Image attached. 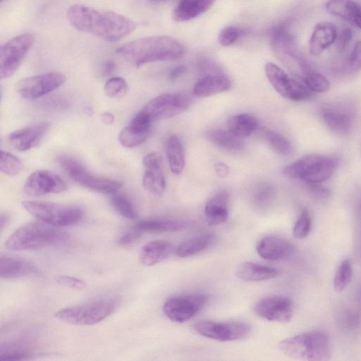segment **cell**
<instances>
[{
  "label": "cell",
  "instance_id": "cell-17",
  "mask_svg": "<svg viewBox=\"0 0 361 361\" xmlns=\"http://www.w3.org/2000/svg\"><path fill=\"white\" fill-rule=\"evenodd\" d=\"M66 182L57 174L48 170H37L26 179L23 190L29 196L39 197L60 193L66 190Z\"/></svg>",
  "mask_w": 361,
  "mask_h": 361
},
{
  "label": "cell",
  "instance_id": "cell-42",
  "mask_svg": "<svg viewBox=\"0 0 361 361\" xmlns=\"http://www.w3.org/2000/svg\"><path fill=\"white\" fill-rule=\"evenodd\" d=\"M311 217L309 212L304 209L293 227V235L298 239H303L308 235L311 230Z\"/></svg>",
  "mask_w": 361,
  "mask_h": 361
},
{
  "label": "cell",
  "instance_id": "cell-27",
  "mask_svg": "<svg viewBox=\"0 0 361 361\" xmlns=\"http://www.w3.org/2000/svg\"><path fill=\"white\" fill-rule=\"evenodd\" d=\"M276 268L258 263L246 262L238 266L235 275L245 281H260L273 279L279 275Z\"/></svg>",
  "mask_w": 361,
  "mask_h": 361
},
{
  "label": "cell",
  "instance_id": "cell-50",
  "mask_svg": "<svg viewBox=\"0 0 361 361\" xmlns=\"http://www.w3.org/2000/svg\"><path fill=\"white\" fill-rule=\"evenodd\" d=\"M319 183L308 184L310 193L316 198L326 199L330 195L329 189L318 185Z\"/></svg>",
  "mask_w": 361,
  "mask_h": 361
},
{
  "label": "cell",
  "instance_id": "cell-30",
  "mask_svg": "<svg viewBox=\"0 0 361 361\" xmlns=\"http://www.w3.org/2000/svg\"><path fill=\"white\" fill-rule=\"evenodd\" d=\"M214 235L212 233H204L183 240L176 249L178 257L193 256L207 249L213 242Z\"/></svg>",
  "mask_w": 361,
  "mask_h": 361
},
{
  "label": "cell",
  "instance_id": "cell-54",
  "mask_svg": "<svg viewBox=\"0 0 361 361\" xmlns=\"http://www.w3.org/2000/svg\"><path fill=\"white\" fill-rule=\"evenodd\" d=\"M9 221V216L6 214H1L0 216V226L1 230H3V228L6 226L8 221Z\"/></svg>",
  "mask_w": 361,
  "mask_h": 361
},
{
  "label": "cell",
  "instance_id": "cell-52",
  "mask_svg": "<svg viewBox=\"0 0 361 361\" xmlns=\"http://www.w3.org/2000/svg\"><path fill=\"white\" fill-rule=\"evenodd\" d=\"M215 172L220 178H225L229 173L228 166L222 162H218L214 166Z\"/></svg>",
  "mask_w": 361,
  "mask_h": 361
},
{
  "label": "cell",
  "instance_id": "cell-15",
  "mask_svg": "<svg viewBox=\"0 0 361 361\" xmlns=\"http://www.w3.org/2000/svg\"><path fill=\"white\" fill-rule=\"evenodd\" d=\"M320 116L332 133L338 135H345L350 133L353 127L355 110L349 104H326L321 107Z\"/></svg>",
  "mask_w": 361,
  "mask_h": 361
},
{
  "label": "cell",
  "instance_id": "cell-16",
  "mask_svg": "<svg viewBox=\"0 0 361 361\" xmlns=\"http://www.w3.org/2000/svg\"><path fill=\"white\" fill-rule=\"evenodd\" d=\"M255 313L260 317L271 322H288L293 314L291 300L286 296L274 295L258 300L254 307Z\"/></svg>",
  "mask_w": 361,
  "mask_h": 361
},
{
  "label": "cell",
  "instance_id": "cell-46",
  "mask_svg": "<svg viewBox=\"0 0 361 361\" xmlns=\"http://www.w3.org/2000/svg\"><path fill=\"white\" fill-rule=\"evenodd\" d=\"M57 283L63 286L81 290L86 288V283L78 278L70 276H60L56 279Z\"/></svg>",
  "mask_w": 361,
  "mask_h": 361
},
{
  "label": "cell",
  "instance_id": "cell-23",
  "mask_svg": "<svg viewBox=\"0 0 361 361\" xmlns=\"http://www.w3.org/2000/svg\"><path fill=\"white\" fill-rule=\"evenodd\" d=\"M337 30L330 22L316 25L309 41V51L312 56H319L336 42Z\"/></svg>",
  "mask_w": 361,
  "mask_h": 361
},
{
  "label": "cell",
  "instance_id": "cell-12",
  "mask_svg": "<svg viewBox=\"0 0 361 361\" xmlns=\"http://www.w3.org/2000/svg\"><path fill=\"white\" fill-rule=\"evenodd\" d=\"M208 297L202 293L180 295L168 298L163 312L171 321L183 323L194 317L205 306Z\"/></svg>",
  "mask_w": 361,
  "mask_h": 361
},
{
  "label": "cell",
  "instance_id": "cell-22",
  "mask_svg": "<svg viewBox=\"0 0 361 361\" xmlns=\"http://www.w3.org/2000/svg\"><path fill=\"white\" fill-rule=\"evenodd\" d=\"M326 10L361 30V5L355 0H328Z\"/></svg>",
  "mask_w": 361,
  "mask_h": 361
},
{
  "label": "cell",
  "instance_id": "cell-14",
  "mask_svg": "<svg viewBox=\"0 0 361 361\" xmlns=\"http://www.w3.org/2000/svg\"><path fill=\"white\" fill-rule=\"evenodd\" d=\"M66 80V76L61 73L49 72L20 80L16 85V90L22 97L35 99L55 90Z\"/></svg>",
  "mask_w": 361,
  "mask_h": 361
},
{
  "label": "cell",
  "instance_id": "cell-29",
  "mask_svg": "<svg viewBox=\"0 0 361 361\" xmlns=\"http://www.w3.org/2000/svg\"><path fill=\"white\" fill-rule=\"evenodd\" d=\"M208 139L218 148L230 152H239L244 149L242 138L231 133L228 129H212L207 133Z\"/></svg>",
  "mask_w": 361,
  "mask_h": 361
},
{
  "label": "cell",
  "instance_id": "cell-56",
  "mask_svg": "<svg viewBox=\"0 0 361 361\" xmlns=\"http://www.w3.org/2000/svg\"><path fill=\"white\" fill-rule=\"evenodd\" d=\"M156 1H164V0H156Z\"/></svg>",
  "mask_w": 361,
  "mask_h": 361
},
{
  "label": "cell",
  "instance_id": "cell-3",
  "mask_svg": "<svg viewBox=\"0 0 361 361\" xmlns=\"http://www.w3.org/2000/svg\"><path fill=\"white\" fill-rule=\"evenodd\" d=\"M68 240V234L58 227L32 221L14 231L5 242V247L12 251L31 250L60 245Z\"/></svg>",
  "mask_w": 361,
  "mask_h": 361
},
{
  "label": "cell",
  "instance_id": "cell-1",
  "mask_svg": "<svg viewBox=\"0 0 361 361\" xmlns=\"http://www.w3.org/2000/svg\"><path fill=\"white\" fill-rule=\"evenodd\" d=\"M70 23L77 30L109 42H116L132 32L134 21L114 11H98L82 4H73L66 11Z\"/></svg>",
  "mask_w": 361,
  "mask_h": 361
},
{
  "label": "cell",
  "instance_id": "cell-35",
  "mask_svg": "<svg viewBox=\"0 0 361 361\" xmlns=\"http://www.w3.org/2000/svg\"><path fill=\"white\" fill-rule=\"evenodd\" d=\"M111 204L122 216L128 219L137 218V213L132 202L126 196L118 193V192L111 195Z\"/></svg>",
  "mask_w": 361,
  "mask_h": 361
},
{
  "label": "cell",
  "instance_id": "cell-55",
  "mask_svg": "<svg viewBox=\"0 0 361 361\" xmlns=\"http://www.w3.org/2000/svg\"><path fill=\"white\" fill-rule=\"evenodd\" d=\"M114 69V64L113 63H107L105 68V72L107 73L110 71H111Z\"/></svg>",
  "mask_w": 361,
  "mask_h": 361
},
{
  "label": "cell",
  "instance_id": "cell-39",
  "mask_svg": "<svg viewBox=\"0 0 361 361\" xmlns=\"http://www.w3.org/2000/svg\"><path fill=\"white\" fill-rule=\"evenodd\" d=\"M303 83L313 93H323L330 87L327 78L315 69L307 76Z\"/></svg>",
  "mask_w": 361,
  "mask_h": 361
},
{
  "label": "cell",
  "instance_id": "cell-44",
  "mask_svg": "<svg viewBox=\"0 0 361 361\" xmlns=\"http://www.w3.org/2000/svg\"><path fill=\"white\" fill-rule=\"evenodd\" d=\"M242 34L243 30L236 26L225 27L219 35V42L224 47H228L233 44Z\"/></svg>",
  "mask_w": 361,
  "mask_h": 361
},
{
  "label": "cell",
  "instance_id": "cell-20",
  "mask_svg": "<svg viewBox=\"0 0 361 361\" xmlns=\"http://www.w3.org/2000/svg\"><path fill=\"white\" fill-rule=\"evenodd\" d=\"M256 250L262 258L276 261L292 255L295 252V247L282 237L271 235L262 238L256 246Z\"/></svg>",
  "mask_w": 361,
  "mask_h": 361
},
{
  "label": "cell",
  "instance_id": "cell-5",
  "mask_svg": "<svg viewBox=\"0 0 361 361\" xmlns=\"http://www.w3.org/2000/svg\"><path fill=\"white\" fill-rule=\"evenodd\" d=\"M338 164L336 156L309 154L286 166L283 173L287 178L300 179L307 184L321 183L334 174Z\"/></svg>",
  "mask_w": 361,
  "mask_h": 361
},
{
  "label": "cell",
  "instance_id": "cell-49",
  "mask_svg": "<svg viewBox=\"0 0 361 361\" xmlns=\"http://www.w3.org/2000/svg\"><path fill=\"white\" fill-rule=\"evenodd\" d=\"M162 157L158 152H151L145 155L142 163L145 168L161 166Z\"/></svg>",
  "mask_w": 361,
  "mask_h": 361
},
{
  "label": "cell",
  "instance_id": "cell-40",
  "mask_svg": "<svg viewBox=\"0 0 361 361\" xmlns=\"http://www.w3.org/2000/svg\"><path fill=\"white\" fill-rule=\"evenodd\" d=\"M105 94L111 98H121L127 92L128 85L125 79L121 77L109 78L104 86Z\"/></svg>",
  "mask_w": 361,
  "mask_h": 361
},
{
  "label": "cell",
  "instance_id": "cell-26",
  "mask_svg": "<svg viewBox=\"0 0 361 361\" xmlns=\"http://www.w3.org/2000/svg\"><path fill=\"white\" fill-rule=\"evenodd\" d=\"M231 87L229 79L223 73L207 74L194 85L193 93L200 97H207L227 91Z\"/></svg>",
  "mask_w": 361,
  "mask_h": 361
},
{
  "label": "cell",
  "instance_id": "cell-41",
  "mask_svg": "<svg viewBox=\"0 0 361 361\" xmlns=\"http://www.w3.org/2000/svg\"><path fill=\"white\" fill-rule=\"evenodd\" d=\"M274 190L271 184L262 183L258 185L253 193L254 203L260 207L267 206L273 200Z\"/></svg>",
  "mask_w": 361,
  "mask_h": 361
},
{
  "label": "cell",
  "instance_id": "cell-10",
  "mask_svg": "<svg viewBox=\"0 0 361 361\" xmlns=\"http://www.w3.org/2000/svg\"><path fill=\"white\" fill-rule=\"evenodd\" d=\"M264 69L271 85L283 98L292 101H304L313 96L314 93L302 82L289 76L275 63H267Z\"/></svg>",
  "mask_w": 361,
  "mask_h": 361
},
{
  "label": "cell",
  "instance_id": "cell-21",
  "mask_svg": "<svg viewBox=\"0 0 361 361\" xmlns=\"http://www.w3.org/2000/svg\"><path fill=\"white\" fill-rule=\"evenodd\" d=\"M39 269L33 263L18 257H0V276L4 279H15L36 275Z\"/></svg>",
  "mask_w": 361,
  "mask_h": 361
},
{
  "label": "cell",
  "instance_id": "cell-53",
  "mask_svg": "<svg viewBox=\"0 0 361 361\" xmlns=\"http://www.w3.org/2000/svg\"><path fill=\"white\" fill-rule=\"evenodd\" d=\"M100 118L102 122L106 125H111L115 121L114 116L110 112H104L101 114Z\"/></svg>",
  "mask_w": 361,
  "mask_h": 361
},
{
  "label": "cell",
  "instance_id": "cell-11",
  "mask_svg": "<svg viewBox=\"0 0 361 361\" xmlns=\"http://www.w3.org/2000/svg\"><path fill=\"white\" fill-rule=\"evenodd\" d=\"M190 103V96L185 93H166L151 99L141 111L153 122L183 113Z\"/></svg>",
  "mask_w": 361,
  "mask_h": 361
},
{
  "label": "cell",
  "instance_id": "cell-31",
  "mask_svg": "<svg viewBox=\"0 0 361 361\" xmlns=\"http://www.w3.org/2000/svg\"><path fill=\"white\" fill-rule=\"evenodd\" d=\"M257 126L256 118L247 114L234 115L227 121V129L240 138L250 135L256 130Z\"/></svg>",
  "mask_w": 361,
  "mask_h": 361
},
{
  "label": "cell",
  "instance_id": "cell-24",
  "mask_svg": "<svg viewBox=\"0 0 361 361\" xmlns=\"http://www.w3.org/2000/svg\"><path fill=\"white\" fill-rule=\"evenodd\" d=\"M173 250V245L168 240H152L142 247L139 259L145 266H154L168 259Z\"/></svg>",
  "mask_w": 361,
  "mask_h": 361
},
{
  "label": "cell",
  "instance_id": "cell-48",
  "mask_svg": "<svg viewBox=\"0 0 361 361\" xmlns=\"http://www.w3.org/2000/svg\"><path fill=\"white\" fill-rule=\"evenodd\" d=\"M142 232L135 227L124 233L118 240L117 243L121 246H129L135 243L141 236Z\"/></svg>",
  "mask_w": 361,
  "mask_h": 361
},
{
  "label": "cell",
  "instance_id": "cell-2",
  "mask_svg": "<svg viewBox=\"0 0 361 361\" xmlns=\"http://www.w3.org/2000/svg\"><path fill=\"white\" fill-rule=\"evenodd\" d=\"M183 44L166 35H154L137 39L118 47L116 52L139 67L144 64L176 60L184 54Z\"/></svg>",
  "mask_w": 361,
  "mask_h": 361
},
{
  "label": "cell",
  "instance_id": "cell-37",
  "mask_svg": "<svg viewBox=\"0 0 361 361\" xmlns=\"http://www.w3.org/2000/svg\"><path fill=\"white\" fill-rule=\"evenodd\" d=\"M264 137L271 147L279 154L287 156L291 154L293 147L290 142L282 135L273 130H264Z\"/></svg>",
  "mask_w": 361,
  "mask_h": 361
},
{
  "label": "cell",
  "instance_id": "cell-33",
  "mask_svg": "<svg viewBox=\"0 0 361 361\" xmlns=\"http://www.w3.org/2000/svg\"><path fill=\"white\" fill-rule=\"evenodd\" d=\"M166 152L171 171L176 175L182 173L185 166V156L182 144L177 136L172 135L169 138Z\"/></svg>",
  "mask_w": 361,
  "mask_h": 361
},
{
  "label": "cell",
  "instance_id": "cell-9",
  "mask_svg": "<svg viewBox=\"0 0 361 361\" xmlns=\"http://www.w3.org/2000/svg\"><path fill=\"white\" fill-rule=\"evenodd\" d=\"M35 37L30 33L20 34L11 39L0 49V77L13 75L32 47Z\"/></svg>",
  "mask_w": 361,
  "mask_h": 361
},
{
  "label": "cell",
  "instance_id": "cell-47",
  "mask_svg": "<svg viewBox=\"0 0 361 361\" xmlns=\"http://www.w3.org/2000/svg\"><path fill=\"white\" fill-rule=\"evenodd\" d=\"M32 355L33 354L29 351L27 352L23 350H14L1 353L0 354V361L23 360L29 359V357Z\"/></svg>",
  "mask_w": 361,
  "mask_h": 361
},
{
  "label": "cell",
  "instance_id": "cell-36",
  "mask_svg": "<svg viewBox=\"0 0 361 361\" xmlns=\"http://www.w3.org/2000/svg\"><path fill=\"white\" fill-rule=\"evenodd\" d=\"M353 276V268L349 259H344L339 264L334 278V289L336 293L342 292L350 283Z\"/></svg>",
  "mask_w": 361,
  "mask_h": 361
},
{
  "label": "cell",
  "instance_id": "cell-19",
  "mask_svg": "<svg viewBox=\"0 0 361 361\" xmlns=\"http://www.w3.org/2000/svg\"><path fill=\"white\" fill-rule=\"evenodd\" d=\"M50 126L49 122L42 121L13 131L8 137V142L18 151H27L40 142Z\"/></svg>",
  "mask_w": 361,
  "mask_h": 361
},
{
  "label": "cell",
  "instance_id": "cell-43",
  "mask_svg": "<svg viewBox=\"0 0 361 361\" xmlns=\"http://www.w3.org/2000/svg\"><path fill=\"white\" fill-rule=\"evenodd\" d=\"M344 70L348 73H355L361 70V40L355 44L344 65Z\"/></svg>",
  "mask_w": 361,
  "mask_h": 361
},
{
  "label": "cell",
  "instance_id": "cell-25",
  "mask_svg": "<svg viewBox=\"0 0 361 361\" xmlns=\"http://www.w3.org/2000/svg\"><path fill=\"white\" fill-rule=\"evenodd\" d=\"M228 200V193L226 190H221L207 202L204 212L209 225H219L227 220Z\"/></svg>",
  "mask_w": 361,
  "mask_h": 361
},
{
  "label": "cell",
  "instance_id": "cell-45",
  "mask_svg": "<svg viewBox=\"0 0 361 361\" xmlns=\"http://www.w3.org/2000/svg\"><path fill=\"white\" fill-rule=\"evenodd\" d=\"M352 38V30L348 27H343L336 36L335 42L337 51L340 53L343 52L348 47Z\"/></svg>",
  "mask_w": 361,
  "mask_h": 361
},
{
  "label": "cell",
  "instance_id": "cell-51",
  "mask_svg": "<svg viewBox=\"0 0 361 361\" xmlns=\"http://www.w3.org/2000/svg\"><path fill=\"white\" fill-rule=\"evenodd\" d=\"M186 71V66L180 65L173 68L169 73V79L171 82L176 81Z\"/></svg>",
  "mask_w": 361,
  "mask_h": 361
},
{
  "label": "cell",
  "instance_id": "cell-18",
  "mask_svg": "<svg viewBox=\"0 0 361 361\" xmlns=\"http://www.w3.org/2000/svg\"><path fill=\"white\" fill-rule=\"evenodd\" d=\"M152 123L148 116L140 110L120 132L119 142L128 148L142 144L150 134Z\"/></svg>",
  "mask_w": 361,
  "mask_h": 361
},
{
  "label": "cell",
  "instance_id": "cell-34",
  "mask_svg": "<svg viewBox=\"0 0 361 361\" xmlns=\"http://www.w3.org/2000/svg\"><path fill=\"white\" fill-rule=\"evenodd\" d=\"M142 184L149 192L154 195H161L166 188V181L161 166L146 168Z\"/></svg>",
  "mask_w": 361,
  "mask_h": 361
},
{
  "label": "cell",
  "instance_id": "cell-38",
  "mask_svg": "<svg viewBox=\"0 0 361 361\" xmlns=\"http://www.w3.org/2000/svg\"><path fill=\"white\" fill-rule=\"evenodd\" d=\"M23 169L21 161L13 154L1 150L0 159V170L8 176H16Z\"/></svg>",
  "mask_w": 361,
  "mask_h": 361
},
{
  "label": "cell",
  "instance_id": "cell-32",
  "mask_svg": "<svg viewBox=\"0 0 361 361\" xmlns=\"http://www.w3.org/2000/svg\"><path fill=\"white\" fill-rule=\"evenodd\" d=\"M186 224L170 219H147L140 221L135 226L140 231L148 233L175 232L182 230Z\"/></svg>",
  "mask_w": 361,
  "mask_h": 361
},
{
  "label": "cell",
  "instance_id": "cell-13",
  "mask_svg": "<svg viewBox=\"0 0 361 361\" xmlns=\"http://www.w3.org/2000/svg\"><path fill=\"white\" fill-rule=\"evenodd\" d=\"M194 330L201 336L221 342H231L246 338L250 326L237 321H201L193 325Z\"/></svg>",
  "mask_w": 361,
  "mask_h": 361
},
{
  "label": "cell",
  "instance_id": "cell-4",
  "mask_svg": "<svg viewBox=\"0 0 361 361\" xmlns=\"http://www.w3.org/2000/svg\"><path fill=\"white\" fill-rule=\"evenodd\" d=\"M279 348L284 355L296 360H328L331 355L329 337L322 331L286 338L279 343Z\"/></svg>",
  "mask_w": 361,
  "mask_h": 361
},
{
  "label": "cell",
  "instance_id": "cell-6",
  "mask_svg": "<svg viewBox=\"0 0 361 361\" xmlns=\"http://www.w3.org/2000/svg\"><path fill=\"white\" fill-rule=\"evenodd\" d=\"M22 206L39 221L56 227L76 224L83 217L82 210L73 205L25 200Z\"/></svg>",
  "mask_w": 361,
  "mask_h": 361
},
{
  "label": "cell",
  "instance_id": "cell-8",
  "mask_svg": "<svg viewBox=\"0 0 361 361\" xmlns=\"http://www.w3.org/2000/svg\"><path fill=\"white\" fill-rule=\"evenodd\" d=\"M58 161L73 181L89 190L111 195L118 192L122 187V183L118 180L90 172L74 158L63 156L59 158Z\"/></svg>",
  "mask_w": 361,
  "mask_h": 361
},
{
  "label": "cell",
  "instance_id": "cell-7",
  "mask_svg": "<svg viewBox=\"0 0 361 361\" xmlns=\"http://www.w3.org/2000/svg\"><path fill=\"white\" fill-rule=\"evenodd\" d=\"M116 306L114 299H101L59 310L55 312L54 317L73 325H94L109 316Z\"/></svg>",
  "mask_w": 361,
  "mask_h": 361
},
{
  "label": "cell",
  "instance_id": "cell-28",
  "mask_svg": "<svg viewBox=\"0 0 361 361\" xmlns=\"http://www.w3.org/2000/svg\"><path fill=\"white\" fill-rule=\"evenodd\" d=\"M216 0H180L173 11L178 22L192 20L206 12Z\"/></svg>",
  "mask_w": 361,
  "mask_h": 361
}]
</instances>
